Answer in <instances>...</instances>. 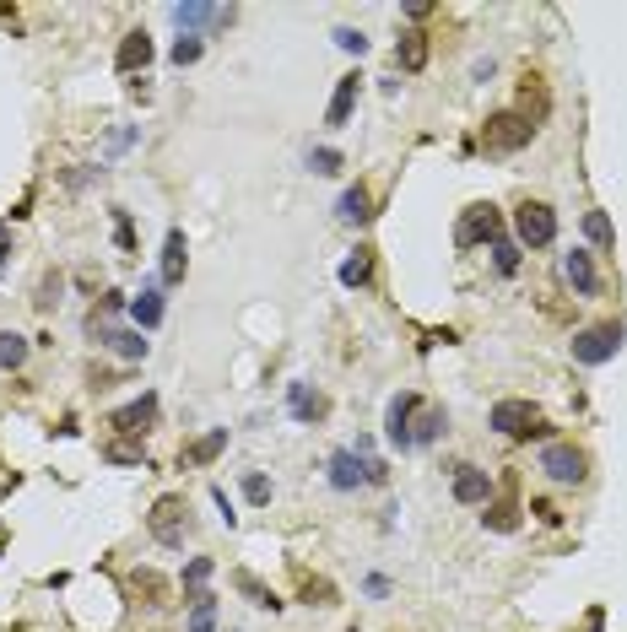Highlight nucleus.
<instances>
[{
	"label": "nucleus",
	"instance_id": "obj_1",
	"mask_svg": "<svg viewBox=\"0 0 627 632\" xmlns=\"http://www.w3.org/2000/svg\"><path fill=\"white\" fill-rule=\"evenodd\" d=\"M530 141H536V125H530L525 114H514V109L492 114L487 125H482V146H487L492 157H514V152H525Z\"/></svg>",
	"mask_w": 627,
	"mask_h": 632
},
{
	"label": "nucleus",
	"instance_id": "obj_2",
	"mask_svg": "<svg viewBox=\"0 0 627 632\" xmlns=\"http://www.w3.org/2000/svg\"><path fill=\"white\" fill-rule=\"evenodd\" d=\"M384 481H390L384 460H357V449H336V454H330V487H336V492L384 487Z\"/></svg>",
	"mask_w": 627,
	"mask_h": 632
},
{
	"label": "nucleus",
	"instance_id": "obj_3",
	"mask_svg": "<svg viewBox=\"0 0 627 632\" xmlns=\"http://www.w3.org/2000/svg\"><path fill=\"white\" fill-rule=\"evenodd\" d=\"M146 530H152L157 546H184V535H190V503L184 497H157L152 514H146Z\"/></svg>",
	"mask_w": 627,
	"mask_h": 632
},
{
	"label": "nucleus",
	"instance_id": "obj_4",
	"mask_svg": "<svg viewBox=\"0 0 627 632\" xmlns=\"http://www.w3.org/2000/svg\"><path fill=\"white\" fill-rule=\"evenodd\" d=\"M487 427H492V433H503V438H536V433H546L541 411L530 406V400H498L492 416H487Z\"/></svg>",
	"mask_w": 627,
	"mask_h": 632
},
{
	"label": "nucleus",
	"instance_id": "obj_5",
	"mask_svg": "<svg viewBox=\"0 0 627 632\" xmlns=\"http://www.w3.org/2000/svg\"><path fill=\"white\" fill-rule=\"evenodd\" d=\"M503 238V217L492 200H476V206H465V217L455 227V244L460 249H476V244H498Z\"/></svg>",
	"mask_w": 627,
	"mask_h": 632
},
{
	"label": "nucleus",
	"instance_id": "obj_6",
	"mask_svg": "<svg viewBox=\"0 0 627 632\" xmlns=\"http://www.w3.org/2000/svg\"><path fill=\"white\" fill-rule=\"evenodd\" d=\"M617 352H622V325H617V319L573 335V362H584V368H600V362H611Z\"/></svg>",
	"mask_w": 627,
	"mask_h": 632
},
{
	"label": "nucleus",
	"instance_id": "obj_7",
	"mask_svg": "<svg viewBox=\"0 0 627 632\" xmlns=\"http://www.w3.org/2000/svg\"><path fill=\"white\" fill-rule=\"evenodd\" d=\"M514 233L525 249H546L557 238V211L546 206V200H525V206L514 211Z\"/></svg>",
	"mask_w": 627,
	"mask_h": 632
},
{
	"label": "nucleus",
	"instance_id": "obj_8",
	"mask_svg": "<svg viewBox=\"0 0 627 632\" xmlns=\"http://www.w3.org/2000/svg\"><path fill=\"white\" fill-rule=\"evenodd\" d=\"M422 411V395H411V389H400L390 400V411H384V438L395 443V449H411V422H417Z\"/></svg>",
	"mask_w": 627,
	"mask_h": 632
},
{
	"label": "nucleus",
	"instance_id": "obj_9",
	"mask_svg": "<svg viewBox=\"0 0 627 632\" xmlns=\"http://www.w3.org/2000/svg\"><path fill=\"white\" fill-rule=\"evenodd\" d=\"M109 427L114 433H125V438H146L157 427V395H141V400H130V406H119L109 416Z\"/></svg>",
	"mask_w": 627,
	"mask_h": 632
},
{
	"label": "nucleus",
	"instance_id": "obj_10",
	"mask_svg": "<svg viewBox=\"0 0 627 632\" xmlns=\"http://www.w3.org/2000/svg\"><path fill=\"white\" fill-rule=\"evenodd\" d=\"M541 470L552 481H563V487H573V481H584V454L573 449V443H546V449H541Z\"/></svg>",
	"mask_w": 627,
	"mask_h": 632
},
{
	"label": "nucleus",
	"instance_id": "obj_11",
	"mask_svg": "<svg viewBox=\"0 0 627 632\" xmlns=\"http://www.w3.org/2000/svg\"><path fill=\"white\" fill-rule=\"evenodd\" d=\"M455 503H465V508L492 503V476L482 465H455Z\"/></svg>",
	"mask_w": 627,
	"mask_h": 632
},
{
	"label": "nucleus",
	"instance_id": "obj_12",
	"mask_svg": "<svg viewBox=\"0 0 627 632\" xmlns=\"http://www.w3.org/2000/svg\"><path fill=\"white\" fill-rule=\"evenodd\" d=\"M168 17L179 22V28H233L238 11L233 6H195V0H190V6H173Z\"/></svg>",
	"mask_w": 627,
	"mask_h": 632
},
{
	"label": "nucleus",
	"instance_id": "obj_13",
	"mask_svg": "<svg viewBox=\"0 0 627 632\" xmlns=\"http://www.w3.org/2000/svg\"><path fill=\"white\" fill-rule=\"evenodd\" d=\"M130 595H136L146 611H163V605H168V578L157 568H136V573H130Z\"/></svg>",
	"mask_w": 627,
	"mask_h": 632
},
{
	"label": "nucleus",
	"instance_id": "obj_14",
	"mask_svg": "<svg viewBox=\"0 0 627 632\" xmlns=\"http://www.w3.org/2000/svg\"><path fill=\"white\" fill-rule=\"evenodd\" d=\"M357 87H363V76H357V71L336 82V92H330V109H325V125H330V130H341L346 119H352V109H357Z\"/></svg>",
	"mask_w": 627,
	"mask_h": 632
},
{
	"label": "nucleus",
	"instance_id": "obj_15",
	"mask_svg": "<svg viewBox=\"0 0 627 632\" xmlns=\"http://www.w3.org/2000/svg\"><path fill=\"white\" fill-rule=\"evenodd\" d=\"M184 271H190V244H184L179 227H168V244H163V287H179Z\"/></svg>",
	"mask_w": 627,
	"mask_h": 632
},
{
	"label": "nucleus",
	"instance_id": "obj_16",
	"mask_svg": "<svg viewBox=\"0 0 627 632\" xmlns=\"http://www.w3.org/2000/svg\"><path fill=\"white\" fill-rule=\"evenodd\" d=\"M563 276L573 281V292H579V298H595L600 292V276H595V260L584 249H573L568 260H563Z\"/></svg>",
	"mask_w": 627,
	"mask_h": 632
},
{
	"label": "nucleus",
	"instance_id": "obj_17",
	"mask_svg": "<svg viewBox=\"0 0 627 632\" xmlns=\"http://www.w3.org/2000/svg\"><path fill=\"white\" fill-rule=\"evenodd\" d=\"M482 524H487V530H498V535L519 530V503H514V481H503V497H498V503H487Z\"/></svg>",
	"mask_w": 627,
	"mask_h": 632
},
{
	"label": "nucleus",
	"instance_id": "obj_18",
	"mask_svg": "<svg viewBox=\"0 0 627 632\" xmlns=\"http://www.w3.org/2000/svg\"><path fill=\"white\" fill-rule=\"evenodd\" d=\"M146 60H152V38H146L141 28L119 38V55H114V65H119V71H146Z\"/></svg>",
	"mask_w": 627,
	"mask_h": 632
},
{
	"label": "nucleus",
	"instance_id": "obj_19",
	"mask_svg": "<svg viewBox=\"0 0 627 632\" xmlns=\"http://www.w3.org/2000/svg\"><path fill=\"white\" fill-rule=\"evenodd\" d=\"M395 65H400V71H422V65H428V33H400Z\"/></svg>",
	"mask_w": 627,
	"mask_h": 632
},
{
	"label": "nucleus",
	"instance_id": "obj_20",
	"mask_svg": "<svg viewBox=\"0 0 627 632\" xmlns=\"http://www.w3.org/2000/svg\"><path fill=\"white\" fill-rule=\"evenodd\" d=\"M336 217H341V222H352V227H363V222L373 217V195L363 190V184H352V190H346V195H341Z\"/></svg>",
	"mask_w": 627,
	"mask_h": 632
},
{
	"label": "nucleus",
	"instance_id": "obj_21",
	"mask_svg": "<svg viewBox=\"0 0 627 632\" xmlns=\"http://www.w3.org/2000/svg\"><path fill=\"white\" fill-rule=\"evenodd\" d=\"M287 400H292V416H298V422H319V416L330 411V400L325 395H309V384H292Z\"/></svg>",
	"mask_w": 627,
	"mask_h": 632
},
{
	"label": "nucleus",
	"instance_id": "obj_22",
	"mask_svg": "<svg viewBox=\"0 0 627 632\" xmlns=\"http://www.w3.org/2000/svg\"><path fill=\"white\" fill-rule=\"evenodd\" d=\"M130 314H136L141 330H157V325H163V292H157V287H141V298L130 303Z\"/></svg>",
	"mask_w": 627,
	"mask_h": 632
},
{
	"label": "nucleus",
	"instance_id": "obj_23",
	"mask_svg": "<svg viewBox=\"0 0 627 632\" xmlns=\"http://www.w3.org/2000/svg\"><path fill=\"white\" fill-rule=\"evenodd\" d=\"M438 433H444V411H438V406H422V416L411 422V449H428Z\"/></svg>",
	"mask_w": 627,
	"mask_h": 632
},
{
	"label": "nucleus",
	"instance_id": "obj_24",
	"mask_svg": "<svg viewBox=\"0 0 627 632\" xmlns=\"http://www.w3.org/2000/svg\"><path fill=\"white\" fill-rule=\"evenodd\" d=\"M211 627H217V595L200 589L195 605H190V616H184V632H211Z\"/></svg>",
	"mask_w": 627,
	"mask_h": 632
},
{
	"label": "nucleus",
	"instance_id": "obj_25",
	"mask_svg": "<svg viewBox=\"0 0 627 632\" xmlns=\"http://www.w3.org/2000/svg\"><path fill=\"white\" fill-rule=\"evenodd\" d=\"M368 281H373V249H357L341 265V287H368Z\"/></svg>",
	"mask_w": 627,
	"mask_h": 632
},
{
	"label": "nucleus",
	"instance_id": "obj_26",
	"mask_svg": "<svg viewBox=\"0 0 627 632\" xmlns=\"http://www.w3.org/2000/svg\"><path fill=\"white\" fill-rule=\"evenodd\" d=\"M98 341H109L119 357H146V341H141V330H92Z\"/></svg>",
	"mask_w": 627,
	"mask_h": 632
},
{
	"label": "nucleus",
	"instance_id": "obj_27",
	"mask_svg": "<svg viewBox=\"0 0 627 632\" xmlns=\"http://www.w3.org/2000/svg\"><path fill=\"white\" fill-rule=\"evenodd\" d=\"M584 233H590L595 249H617V227H611L606 211H584Z\"/></svg>",
	"mask_w": 627,
	"mask_h": 632
},
{
	"label": "nucleus",
	"instance_id": "obj_28",
	"mask_svg": "<svg viewBox=\"0 0 627 632\" xmlns=\"http://www.w3.org/2000/svg\"><path fill=\"white\" fill-rule=\"evenodd\" d=\"M22 362H28V335H17V330H0V368H11V373H17Z\"/></svg>",
	"mask_w": 627,
	"mask_h": 632
},
{
	"label": "nucleus",
	"instance_id": "obj_29",
	"mask_svg": "<svg viewBox=\"0 0 627 632\" xmlns=\"http://www.w3.org/2000/svg\"><path fill=\"white\" fill-rule=\"evenodd\" d=\"M233 584H238V595H249V600H255V605H260V611H282V600H276V595H271V589H265V584H260V578H255V573H238V578H233Z\"/></svg>",
	"mask_w": 627,
	"mask_h": 632
},
{
	"label": "nucleus",
	"instance_id": "obj_30",
	"mask_svg": "<svg viewBox=\"0 0 627 632\" xmlns=\"http://www.w3.org/2000/svg\"><path fill=\"white\" fill-rule=\"evenodd\" d=\"M222 449H228V427H217V433H206V438H200L195 449H190V460H195V465H211Z\"/></svg>",
	"mask_w": 627,
	"mask_h": 632
},
{
	"label": "nucleus",
	"instance_id": "obj_31",
	"mask_svg": "<svg viewBox=\"0 0 627 632\" xmlns=\"http://www.w3.org/2000/svg\"><path fill=\"white\" fill-rule=\"evenodd\" d=\"M103 460H114V465H146V449H141V443H103Z\"/></svg>",
	"mask_w": 627,
	"mask_h": 632
},
{
	"label": "nucleus",
	"instance_id": "obj_32",
	"mask_svg": "<svg viewBox=\"0 0 627 632\" xmlns=\"http://www.w3.org/2000/svg\"><path fill=\"white\" fill-rule=\"evenodd\" d=\"M211 573H217V562H211V557H190V562H184V589H195V595H200V584H206Z\"/></svg>",
	"mask_w": 627,
	"mask_h": 632
},
{
	"label": "nucleus",
	"instance_id": "obj_33",
	"mask_svg": "<svg viewBox=\"0 0 627 632\" xmlns=\"http://www.w3.org/2000/svg\"><path fill=\"white\" fill-rule=\"evenodd\" d=\"M492 265H498V276H514L519 271V244L498 238V244H492Z\"/></svg>",
	"mask_w": 627,
	"mask_h": 632
},
{
	"label": "nucleus",
	"instance_id": "obj_34",
	"mask_svg": "<svg viewBox=\"0 0 627 632\" xmlns=\"http://www.w3.org/2000/svg\"><path fill=\"white\" fill-rule=\"evenodd\" d=\"M303 600H309V605H336V584H325V578H309V584H303Z\"/></svg>",
	"mask_w": 627,
	"mask_h": 632
},
{
	"label": "nucleus",
	"instance_id": "obj_35",
	"mask_svg": "<svg viewBox=\"0 0 627 632\" xmlns=\"http://www.w3.org/2000/svg\"><path fill=\"white\" fill-rule=\"evenodd\" d=\"M200 49H206V44H200L195 33H184L179 44H173V65H195V60H200Z\"/></svg>",
	"mask_w": 627,
	"mask_h": 632
},
{
	"label": "nucleus",
	"instance_id": "obj_36",
	"mask_svg": "<svg viewBox=\"0 0 627 632\" xmlns=\"http://www.w3.org/2000/svg\"><path fill=\"white\" fill-rule=\"evenodd\" d=\"M244 497H249V503H271V481H265L260 470H249V476H244Z\"/></svg>",
	"mask_w": 627,
	"mask_h": 632
},
{
	"label": "nucleus",
	"instance_id": "obj_37",
	"mask_svg": "<svg viewBox=\"0 0 627 632\" xmlns=\"http://www.w3.org/2000/svg\"><path fill=\"white\" fill-rule=\"evenodd\" d=\"M341 163H346V157H341V152H330V146H319V152L309 157V168H314V173H341Z\"/></svg>",
	"mask_w": 627,
	"mask_h": 632
},
{
	"label": "nucleus",
	"instance_id": "obj_38",
	"mask_svg": "<svg viewBox=\"0 0 627 632\" xmlns=\"http://www.w3.org/2000/svg\"><path fill=\"white\" fill-rule=\"evenodd\" d=\"M530 514H536L541 524H563V514H557V503H552V497H530Z\"/></svg>",
	"mask_w": 627,
	"mask_h": 632
},
{
	"label": "nucleus",
	"instance_id": "obj_39",
	"mask_svg": "<svg viewBox=\"0 0 627 632\" xmlns=\"http://www.w3.org/2000/svg\"><path fill=\"white\" fill-rule=\"evenodd\" d=\"M336 44L346 49V55H363V49H368V38L357 33V28H336Z\"/></svg>",
	"mask_w": 627,
	"mask_h": 632
},
{
	"label": "nucleus",
	"instance_id": "obj_40",
	"mask_svg": "<svg viewBox=\"0 0 627 632\" xmlns=\"http://www.w3.org/2000/svg\"><path fill=\"white\" fill-rule=\"evenodd\" d=\"M55 298H60V276H44V287H38V298H33V303H38V308H49Z\"/></svg>",
	"mask_w": 627,
	"mask_h": 632
},
{
	"label": "nucleus",
	"instance_id": "obj_41",
	"mask_svg": "<svg viewBox=\"0 0 627 632\" xmlns=\"http://www.w3.org/2000/svg\"><path fill=\"white\" fill-rule=\"evenodd\" d=\"M114 238H119V249H130V244H136V233H130V217H125V211H119V227H114Z\"/></svg>",
	"mask_w": 627,
	"mask_h": 632
},
{
	"label": "nucleus",
	"instance_id": "obj_42",
	"mask_svg": "<svg viewBox=\"0 0 627 632\" xmlns=\"http://www.w3.org/2000/svg\"><path fill=\"white\" fill-rule=\"evenodd\" d=\"M406 17H411V22H422V17H433V6H428V0H411Z\"/></svg>",
	"mask_w": 627,
	"mask_h": 632
},
{
	"label": "nucleus",
	"instance_id": "obj_43",
	"mask_svg": "<svg viewBox=\"0 0 627 632\" xmlns=\"http://www.w3.org/2000/svg\"><path fill=\"white\" fill-rule=\"evenodd\" d=\"M6 254H11V222H0V265H6Z\"/></svg>",
	"mask_w": 627,
	"mask_h": 632
}]
</instances>
